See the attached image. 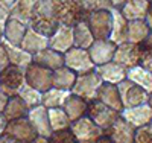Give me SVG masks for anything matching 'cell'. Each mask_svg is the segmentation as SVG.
<instances>
[{"instance_id":"6da1fadb","label":"cell","mask_w":152,"mask_h":143,"mask_svg":"<svg viewBox=\"0 0 152 143\" xmlns=\"http://www.w3.org/2000/svg\"><path fill=\"white\" fill-rule=\"evenodd\" d=\"M49 3L58 24L75 26L76 23L87 20L90 14L81 0H49Z\"/></svg>"},{"instance_id":"7a4b0ae2","label":"cell","mask_w":152,"mask_h":143,"mask_svg":"<svg viewBox=\"0 0 152 143\" xmlns=\"http://www.w3.org/2000/svg\"><path fill=\"white\" fill-rule=\"evenodd\" d=\"M102 84H104V81L100 79L97 72L91 70L88 73H82V75L76 76V82H75L73 88L70 90V93L82 98L87 102H91V100L97 99L99 88Z\"/></svg>"},{"instance_id":"3957f363","label":"cell","mask_w":152,"mask_h":143,"mask_svg":"<svg viewBox=\"0 0 152 143\" xmlns=\"http://www.w3.org/2000/svg\"><path fill=\"white\" fill-rule=\"evenodd\" d=\"M58 26L59 24L52 14L49 0H40V3H38V6L35 9V14L29 23V28H32L34 31L40 32L46 37H50Z\"/></svg>"},{"instance_id":"277c9868","label":"cell","mask_w":152,"mask_h":143,"mask_svg":"<svg viewBox=\"0 0 152 143\" xmlns=\"http://www.w3.org/2000/svg\"><path fill=\"white\" fill-rule=\"evenodd\" d=\"M70 131L78 143H94L96 140L105 136L104 129L99 128L88 116H84V117L72 122Z\"/></svg>"},{"instance_id":"5b68a950","label":"cell","mask_w":152,"mask_h":143,"mask_svg":"<svg viewBox=\"0 0 152 143\" xmlns=\"http://www.w3.org/2000/svg\"><path fill=\"white\" fill-rule=\"evenodd\" d=\"M88 28H90L94 40H108L111 34V24H113V15L111 9H100V11H91L88 14L87 20Z\"/></svg>"},{"instance_id":"8992f818","label":"cell","mask_w":152,"mask_h":143,"mask_svg":"<svg viewBox=\"0 0 152 143\" xmlns=\"http://www.w3.org/2000/svg\"><path fill=\"white\" fill-rule=\"evenodd\" d=\"M26 84L24 70L15 66H9L3 72H0V92L8 98L17 96L18 90Z\"/></svg>"},{"instance_id":"52a82bcc","label":"cell","mask_w":152,"mask_h":143,"mask_svg":"<svg viewBox=\"0 0 152 143\" xmlns=\"http://www.w3.org/2000/svg\"><path fill=\"white\" fill-rule=\"evenodd\" d=\"M117 88H119V93H120L123 108H132V107L143 105V103H149L151 95L146 90H143L142 87H138L134 82H131L129 79H125L123 82H120L117 85Z\"/></svg>"},{"instance_id":"ba28073f","label":"cell","mask_w":152,"mask_h":143,"mask_svg":"<svg viewBox=\"0 0 152 143\" xmlns=\"http://www.w3.org/2000/svg\"><path fill=\"white\" fill-rule=\"evenodd\" d=\"M87 116H88V117H90L99 128H102L104 131H107V129L120 117V113L116 111V110H113V108H110V107H107L105 103L99 102V100L96 99V100L88 102Z\"/></svg>"},{"instance_id":"9c48e42d","label":"cell","mask_w":152,"mask_h":143,"mask_svg":"<svg viewBox=\"0 0 152 143\" xmlns=\"http://www.w3.org/2000/svg\"><path fill=\"white\" fill-rule=\"evenodd\" d=\"M64 66L70 70H73L76 75L88 73L96 69L93 64L90 54L87 49H79V47H72L64 54Z\"/></svg>"},{"instance_id":"30bf717a","label":"cell","mask_w":152,"mask_h":143,"mask_svg":"<svg viewBox=\"0 0 152 143\" xmlns=\"http://www.w3.org/2000/svg\"><path fill=\"white\" fill-rule=\"evenodd\" d=\"M24 76H26V84L37 88L41 93L47 92L49 88L53 87L52 85V70L38 66L35 62H32L31 66L24 69Z\"/></svg>"},{"instance_id":"8fae6325","label":"cell","mask_w":152,"mask_h":143,"mask_svg":"<svg viewBox=\"0 0 152 143\" xmlns=\"http://www.w3.org/2000/svg\"><path fill=\"white\" fill-rule=\"evenodd\" d=\"M142 47L143 44H134V43H123L119 44L114 52V58L113 61H116L120 66L131 69L137 64H140V54H142Z\"/></svg>"},{"instance_id":"7c38bea8","label":"cell","mask_w":152,"mask_h":143,"mask_svg":"<svg viewBox=\"0 0 152 143\" xmlns=\"http://www.w3.org/2000/svg\"><path fill=\"white\" fill-rule=\"evenodd\" d=\"M49 47L53 49L59 54L64 55L67 50L75 47V38H73V26L59 24L55 32L49 37Z\"/></svg>"},{"instance_id":"4fadbf2b","label":"cell","mask_w":152,"mask_h":143,"mask_svg":"<svg viewBox=\"0 0 152 143\" xmlns=\"http://www.w3.org/2000/svg\"><path fill=\"white\" fill-rule=\"evenodd\" d=\"M28 120L31 122V125L35 129L38 137L49 139L53 134L52 128H50V122H49V110L46 107H43V105L32 107L28 113Z\"/></svg>"},{"instance_id":"5bb4252c","label":"cell","mask_w":152,"mask_h":143,"mask_svg":"<svg viewBox=\"0 0 152 143\" xmlns=\"http://www.w3.org/2000/svg\"><path fill=\"white\" fill-rule=\"evenodd\" d=\"M105 136L113 143H134L135 128L132 125H129L120 116V117L105 131Z\"/></svg>"},{"instance_id":"9a60e30c","label":"cell","mask_w":152,"mask_h":143,"mask_svg":"<svg viewBox=\"0 0 152 143\" xmlns=\"http://www.w3.org/2000/svg\"><path fill=\"white\" fill-rule=\"evenodd\" d=\"M116 47L117 46L110 40H94V43L88 49V54H90L93 64L97 67V66H102V64L113 61Z\"/></svg>"},{"instance_id":"2e32d148","label":"cell","mask_w":152,"mask_h":143,"mask_svg":"<svg viewBox=\"0 0 152 143\" xmlns=\"http://www.w3.org/2000/svg\"><path fill=\"white\" fill-rule=\"evenodd\" d=\"M5 134L9 136L11 139H15V140L23 142V143H31L35 137H38L35 129L31 125V122L28 120V117L8 122V128H6Z\"/></svg>"},{"instance_id":"e0dca14e","label":"cell","mask_w":152,"mask_h":143,"mask_svg":"<svg viewBox=\"0 0 152 143\" xmlns=\"http://www.w3.org/2000/svg\"><path fill=\"white\" fill-rule=\"evenodd\" d=\"M120 116L137 129L152 122V107L149 103H143V105L132 107V108H123Z\"/></svg>"},{"instance_id":"ac0fdd59","label":"cell","mask_w":152,"mask_h":143,"mask_svg":"<svg viewBox=\"0 0 152 143\" xmlns=\"http://www.w3.org/2000/svg\"><path fill=\"white\" fill-rule=\"evenodd\" d=\"M94 70L105 84H113V85H119L120 82H123L126 79V75H128V69L117 64L116 61L97 66Z\"/></svg>"},{"instance_id":"d6986e66","label":"cell","mask_w":152,"mask_h":143,"mask_svg":"<svg viewBox=\"0 0 152 143\" xmlns=\"http://www.w3.org/2000/svg\"><path fill=\"white\" fill-rule=\"evenodd\" d=\"M38 3H40V0H17L9 8V15H11V18L18 20L29 26Z\"/></svg>"},{"instance_id":"ffe728a7","label":"cell","mask_w":152,"mask_h":143,"mask_svg":"<svg viewBox=\"0 0 152 143\" xmlns=\"http://www.w3.org/2000/svg\"><path fill=\"white\" fill-rule=\"evenodd\" d=\"M111 15H113V24H111V34L108 40L113 41L116 46L126 43V35H128V20H126L120 9L113 8L111 9Z\"/></svg>"},{"instance_id":"44dd1931","label":"cell","mask_w":152,"mask_h":143,"mask_svg":"<svg viewBox=\"0 0 152 143\" xmlns=\"http://www.w3.org/2000/svg\"><path fill=\"white\" fill-rule=\"evenodd\" d=\"M2 43L6 49L9 66H15V67H20V69L24 70L28 66H31L34 62V55L26 52L21 46H15V44H11V43H6V41H2Z\"/></svg>"},{"instance_id":"7402d4cb","label":"cell","mask_w":152,"mask_h":143,"mask_svg":"<svg viewBox=\"0 0 152 143\" xmlns=\"http://www.w3.org/2000/svg\"><path fill=\"white\" fill-rule=\"evenodd\" d=\"M149 8L151 3L148 0H126V3L120 8V12L128 21L145 20Z\"/></svg>"},{"instance_id":"603a6c76","label":"cell","mask_w":152,"mask_h":143,"mask_svg":"<svg viewBox=\"0 0 152 143\" xmlns=\"http://www.w3.org/2000/svg\"><path fill=\"white\" fill-rule=\"evenodd\" d=\"M20 46L26 52H29L31 55H35V54H38V52H41V50L49 47V37L34 31L32 28H28Z\"/></svg>"},{"instance_id":"cb8c5ba5","label":"cell","mask_w":152,"mask_h":143,"mask_svg":"<svg viewBox=\"0 0 152 143\" xmlns=\"http://www.w3.org/2000/svg\"><path fill=\"white\" fill-rule=\"evenodd\" d=\"M34 62L53 72V70L64 66V55L56 52V50H53V49L47 47V49H44V50H41V52H38V54L34 55Z\"/></svg>"},{"instance_id":"d4e9b609","label":"cell","mask_w":152,"mask_h":143,"mask_svg":"<svg viewBox=\"0 0 152 143\" xmlns=\"http://www.w3.org/2000/svg\"><path fill=\"white\" fill-rule=\"evenodd\" d=\"M97 100L105 103L107 107L116 110L119 113H122L123 105H122V99H120V93H119V88L117 85H113V84H102L99 88V93H97Z\"/></svg>"},{"instance_id":"484cf974","label":"cell","mask_w":152,"mask_h":143,"mask_svg":"<svg viewBox=\"0 0 152 143\" xmlns=\"http://www.w3.org/2000/svg\"><path fill=\"white\" fill-rule=\"evenodd\" d=\"M28 28H29L28 24H24L18 20H14V18H9L5 24V28H3V40L2 41L20 46Z\"/></svg>"},{"instance_id":"4316f807","label":"cell","mask_w":152,"mask_h":143,"mask_svg":"<svg viewBox=\"0 0 152 143\" xmlns=\"http://www.w3.org/2000/svg\"><path fill=\"white\" fill-rule=\"evenodd\" d=\"M62 110L66 111V114L69 116V119L72 122L78 120L84 116H87V110H88V102L84 100L82 98L76 96V95H69V98L66 99L64 105H62Z\"/></svg>"},{"instance_id":"83f0119b","label":"cell","mask_w":152,"mask_h":143,"mask_svg":"<svg viewBox=\"0 0 152 143\" xmlns=\"http://www.w3.org/2000/svg\"><path fill=\"white\" fill-rule=\"evenodd\" d=\"M126 79H129L135 85H138V87H142L143 90H146L149 95H152V72L146 70L145 67L140 66V64H137V66L128 69Z\"/></svg>"},{"instance_id":"f1b7e54d","label":"cell","mask_w":152,"mask_h":143,"mask_svg":"<svg viewBox=\"0 0 152 143\" xmlns=\"http://www.w3.org/2000/svg\"><path fill=\"white\" fill-rule=\"evenodd\" d=\"M149 34H151V29H149V26L145 20L128 21V35H126V41L128 43L145 44Z\"/></svg>"},{"instance_id":"f546056e","label":"cell","mask_w":152,"mask_h":143,"mask_svg":"<svg viewBox=\"0 0 152 143\" xmlns=\"http://www.w3.org/2000/svg\"><path fill=\"white\" fill-rule=\"evenodd\" d=\"M76 76L78 75L73 70L67 69L66 66H62V67L52 72V85L55 88H61V90L70 92L75 85V82H76Z\"/></svg>"},{"instance_id":"4dcf8cb0","label":"cell","mask_w":152,"mask_h":143,"mask_svg":"<svg viewBox=\"0 0 152 143\" xmlns=\"http://www.w3.org/2000/svg\"><path fill=\"white\" fill-rule=\"evenodd\" d=\"M29 110L31 108L18 96H12V98L8 99V103H6V107H5L3 116L8 119V122H11V120H17V119L28 117Z\"/></svg>"},{"instance_id":"1f68e13d","label":"cell","mask_w":152,"mask_h":143,"mask_svg":"<svg viewBox=\"0 0 152 143\" xmlns=\"http://www.w3.org/2000/svg\"><path fill=\"white\" fill-rule=\"evenodd\" d=\"M73 38H75V47L79 49H90V46L94 43V37L88 28V23L79 21L73 26Z\"/></svg>"},{"instance_id":"d6a6232c","label":"cell","mask_w":152,"mask_h":143,"mask_svg":"<svg viewBox=\"0 0 152 143\" xmlns=\"http://www.w3.org/2000/svg\"><path fill=\"white\" fill-rule=\"evenodd\" d=\"M70 92H67V90H61V88H49L47 92L43 93L41 96V105L46 107L47 110L50 108H62V105H64L66 99L69 98Z\"/></svg>"},{"instance_id":"836d02e7","label":"cell","mask_w":152,"mask_h":143,"mask_svg":"<svg viewBox=\"0 0 152 143\" xmlns=\"http://www.w3.org/2000/svg\"><path fill=\"white\" fill-rule=\"evenodd\" d=\"M49 122L52 133L64 131V129H70L72 120L69 119V116L62 108H50L49 110Z\"/></svg>"},{"instance_id":"e575fe53","label":"cell","mask_w":152,"mask_h":143,"mask_svg":"<svg viewBox=\"0 0 152 143\" xmlns=\"http://www.w3.org/2000/svg\"><path fill=\"white\" fill-rule=\"evenodd\" d=\"M17 96H18L24 103H26L29 108L37 107V105H41V96H43V93L38 92L37 88L31 87L29 84H24V85L18 90Z\"/></svg>"},{"instance_id":"d590c367","label":"cell","mask_w":152,"mask_h":143,"mask_svg":"<svg viewBox=\"0 0 152 143\" xmlns=\"http://www.w3.org/2000/svg\"><path fill=\"white\" fill-rule=\"evenodd\" d=\"M134 143H152V122L135 129Z\"/></svg>"},{"instance_id":"8d00e7d4","label":"cell","mask_w":152,"mask_h":143,"mask_svg":"<svg viewBox=\"0 0 152 143\" xmlns=\"http://www.w3.org/2000/svg\"><path fill=\"white\" fill-rule=\"evenodd\" d=\"M84 8L91 12V11H100V9H113L111 0H81Z\"/></svg>"},{"instance_id":"74e56055","label":"cell","mask_w":152,"mask_h":143,"mask_svg":"<svg viewBox=\"0 0 152 143\" xmlns=\"http://www.w3.org/2000/svg\"><path fill=\"white\" fill-rule=\"evenodd\" d=\"M49 140H50V143H78L70 129H64V131L53 133L52 136L49 137Z\"/></svg>"},{"instance_id":"f35d334b","label":"cell","mask_w":152,"mask_h":143,"mask_svg":"<svg viewBox=\"0 0 152 143\" xmlns=\"http://www.w3.org/2000/svg\"><path fill=\"white\" fill-rule=\"evenodd\" d=\"M140 66L145 67L146 70L152 72V47L143 44L142 54H140Z\"/></svg>"},{"instance_id":"ab89813d","label":"cell","mask_w":152,"mask_h":143,"mask_svg":"<svg viewBox=\"0 0 152 143\" xmlns=\"http://www.w3.org/2000/svg\"><path fill=\"white\" fill-rule=\"evenodd\" d=\"M11 18V15H9V8L0 0V28H5V24H6V21Z\"/></svg>"},{"instance_id":"60d3db41","label":"cell","mask_w":152,"mask_h":143,"mask_svg":"<svg viewBox=\"0 0 152 143\" xmlns=\"http://www.w3.org/2000/svg\"><path fill=\"white\" fill-rule=\"evenodd\" d=\"M6 67H9L8 54H6V49H5L3 43H0V72H3Z\"/></svg>"},{"instance_id":"b9f144b4","label":"cell","mask_w":152,"mask_h":143,"mask_svg":"<svg viewBox=\"0 0 152 143\" xmlns=\"http://www.w3.org/2000/svg\"><path fill=\"white\" fill-rule=\"evenodd\" d=\"M6 128H8V119L5 117L3 114H0V137H3V136H5Z\"/></svg>"},{"instance_id":"7bdbcfd3","label":"cell","mask_w":152,"mask_h":143,"mask_svg":"<svg viewBox=\"0 0 152 143\" xmlns=\"http://www.w3.org/2000/svg\"><path fill=\"white\" fill-rule=\"evenodd\" d=\"M8 96L6 95H3L2 92H0V114H3V111H5V107H6V103H8Z\"/></svg>"},{"instance_id":"ee69618b","label":"cell","mask_w":152,"mask_h":143,"mask_svg":"<svg viewBox=\"0 0 152 143\" xmlns=\"http://www.w3.org/2000/svg\"><path fill=\"white\" fill-rule=\"evenodd\" d=\"M0 143H23V142H18L15 139H11L9 136H3V137H0Z\"/></svg>"},{"instance_id":"f6af8a7d","label":"cell","mask_w":152,"mask_h":143,"mask_svg":"<svg viewBox=\"0 0 152 143\" xmlns=\"http://www.w3.org/2000/svg\"><path fill=\"white\" fill-rule=\"evenodd\" d=\"M145 21L148 23L149 29H151V32H152V5H151V8H149V11H148V15H146Z\"/></svg>"},{"instance_id":"bcb514c9","label":"cell","mask_w":152,"mask_h":143,"mask_svg":"<svg viewBox=\"0 0 152 143\" xmlns=\"http://www.w3.org/2000/svg\"><path fill=\"white\" fill-rule=\"evenodd\" d=\"M125 3H126V0H111L113 8H116V9H120Z\"/></svg>"},{"instance_id":"7dc6e473","label":"cell","mask_w":152,"mask_h":143,"mask_svg":"<svg viewBox=\"0 0 152 143\" xmlns=\"http://www.w3.org/2000/svg\"><path fill=\"white\" fill-rule=\"evenodd\" d=\"M31 143H50V140L46 139V137H35Z\"/></svg>"},{"instance_id":"c3c4849f","label":"cell","mask_w":152,"mask_h":143,"mask_svg":"<svg viewBox=\"0 0 152 143\" xmlns=\"http://www.w3.org/2000/svg\"><path fill=\"white\" fill-rule=\"evenodd\" d=\"M94 143H113V142H111V140H110L107 136H104V137H100L99 140H96Z\"/></svg>"},{"instance_id":"681fc988","label":"cell","mask_w":152,"mask_h":143,"mask_svg":"<svg viewBox=\"0 0 152 143\" xmlns=\"http://www.w3.org/2000/svg\"><path fill=\"white\" fill-rule=\"evenodd\" d=\"M2 2H3V3H5V5L8 6V8H11L12 5H14V3L17 2V0H2Z\"/></svg>"},{"instance_id":"f907efd6","label":"cell","mask_w":152,"mask_h":143,"mask_svg":"<svg viewBox=\"0 0 152 143\" xmlns=\"http://www.w3.org/2000/svg\"><path fill=\"white\" fill-rule=\"evenodd\" d=\"M145 46H149V47H152V32L149 34V37H148V40L145 41Z\"/></svg>"},{"instance_id":"816d5d0a","label":"cell","mask_w":152,"mask_h":143,"mask_svg":"<svg viewBox=\"0 0 152 143\" xmlns=\"http://www.w3.org/2000/svg\"><path fill=\"white\" fill-rule=\"evenodd\" d=\"M3 40V28H0V43Z\"/></svg>"},{"instance_id":"f5cc1de1","label":"cell","mask_w":152,"mask_h":143,"mask_svg":"<svg viewBox=\"0 0 152 143\" xmlns=\"http://www.w3.org/2000/svg\"><path fill=\"white\" fill-rule=\"evenodd\" d=\"M149 105H151V107H152V95H151V96H149Z\"/></svg>"},{"instance_id":"db71d44e","label":"cell","mask_w":152,"mask_h":143,"mask_svg":"<svg viewBox=\"0 0 152 143\" xmlns=\"http://www.w3.org/2000/svg\"><path fill=\"white\" fill-rule=\"evenodd\" d=\"M148 2H149V3H151V5H152V0H148Z\"/></svg>"}]
</instances>
